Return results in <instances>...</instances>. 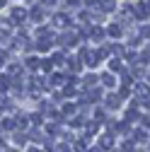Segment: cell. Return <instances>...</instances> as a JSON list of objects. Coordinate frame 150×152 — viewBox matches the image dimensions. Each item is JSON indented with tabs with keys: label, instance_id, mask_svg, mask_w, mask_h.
<instances>
[{
	"label": "cell",
	"instance_id": "cell-38",
	"mask_svg": "<svg viewBox=\"0 0 150 152\" xmlns=\"http://www.w3.org/2000/svg\"><path fill=\"white\" fill-rule=\"evenodd\" d=\"M102 150H104V147L99 145V147H95V150H90V152H102Z\"/></svg>",
	"mask_w": 150,
	"mask_h": 152
},
{
	"label": "cell",
	"instance_id": "cell-19",
	"mask_svg": "<svg viewBox=\"0 0 150 152\" xmlns=\"http://www.w3.org/2000/svg\"><path fill=\"white\" fill-rule=\"evenodd\" d=\"M97 130H99V123H97V121H92V123H87V135H95Z\"/></svg>",
	"mask_w": 150,
	"mask_h": 152
},
{
	"label": "cell",
	"instance_id": "cell-3",
	"mask_svg": "<svg viewBox=\"0 0 150 152\" xmlns=\"http://www.w3.org/2000/svg\"><path fill=\"white\" fill-rule=\"evenodd\" d=\"M78 39H80V31H78V29H68L65 34H61L58 44H61V46H73Z\"/></svg>",
	"mask_w": 150,
	"mask_h": 152
},
{
	"label": "cell",
	"instance_id": "cell-21",
	"mask_svg": "<svg viewBox=\"0 0 150 152\" xmlns=\"http://www.w3.org/2000/svg\"><path fill=\"white\" fill-rule=\"evenodd\" d=\"M78 94V89H75V85H68L65 89H63V97H75Z\"/></svg>",
	"mask_w": 150,
	"mask_h": 152
},
{
	"label": "cell",
	"instance_id": "cell-2",
	"mask_svg": "<svg viewBox=\"0 0 150 152\" xmlns=\"http://www.w3.org/2000/svg\"><path fill=\"white\" fill-rule=\"evenodd\" d=\"M136 94H138V104H140L143 109H150V87L138 85V87H136Z\"/></svg>",
	"mask_w": 150,
	"mask_h": 152
},
{
	"label": "cell",
	"instance_id": "cell-32",
	"mask_svg": "<svg viewBox=\"0 0 150 152\" xmlns=\"http://www.w3.org/2000/svg\"><path fill=\"white\" fill-rule=\"evenodd\" d=\"M140 36H145V39H148V36H150V27H143V29H140Z\"/></svg>",
	"mask_w": 150,
	"mask_h": 152
},
{
	"label": "cell",
	"instance_id": "cell-11",
	"mask_svg": "<svg viewBox=\"0 0 150 152\" xmlns=\"http://www.w3.org/2000/svg\"><path fill=\"white\" fill-rule=\"evenodd\" d=\"M102 85H104V87H114V85H116V82H114V75H111V72H104V75H102Z\"/></svg>",
	"mask_w": 150,
	"mask_h": 152
},
{
	"label": "cell",
	"instance_id": "cell-30",
	"mask_svg": "<svg viewBox=\"0 0 150 152\" xmlns=\"http://www.w3.org/2000/svg\"><path fill=\"white\" fill-rule=\"evenodd\" d=\"M128 92H131V89H128V85H124V87L119 89V97H121V99H124V97H128Z\"/></svg>",
	"mask_w": 150,
	"mask_h": 152
},
{
	"label": "cell",
	"instance_id": "cell-14",
	"mask_svg": "<svg viewBox=\"0 0 150 152\" xmlns=\"http://www.w3.org/2000/svg\"><path fill=\"white\" fill-rule=\"evenodd\" d=\"M29 17H32V20H34V22H41V17H44V10H41V7H34Z\"/></svg>",
	"mask_w": 150,
	"mask_h": 152
},
{
	"label": "cell",
	"instance_id": "cell-27",
	"mask_svg": "<svg viewBox=\"0 0 150 152\" xmlns=\"http://www.w3.org/2000/svg\"><path fill=\"white\" fill-rule=\"evenodd\" d=\"M29 118H32V123H34V126H41V123H44V121H41V113H32Z\"/></svg>",
	"mask_w": 150,
	"mask_h": 152
},
{
	"label": "cell",
	"instance_id": "cell-4",
	"mask_svg": "<svg viewBox=\"0 0 150 152\" xmlns=\"http://www.w3.org/2000/svg\"><path fill=\"white\" fill-rule=\"evenodd\" d=\"M41 87H44L41 80H29V82H27V94L34 97V99H39V97H41Z\"/></svg>",
	"mask_w": 150,
	"mask_h": 152
},
{
	"label": "cell",
	"instance_id": "cell-20",
	"mask_svg": "<svg viewBox=\"0 0 150 152\" xmlns=\"http://www.w3.org/2000/svg\"><path fill=\"white\" fill-rule=\"evenodd\" d=\"M3 128H5V130H15V128H17V123H15L12 118H3Z\"/></svg>",
	"mask_w": 150,
	"mask_h": 152
},
{
	"label": "cell",
	"instance_id": "cell-28",
	"mask_svg": "<svg viewBox=\"0 0 150 152\" xmlns=\"http://www.w3.org/2000/svg\"><path fill=\"white\" fill-rule=\"evenodd\" d=\"M95 82H97L95 75H87V77H85V87H95Z\"/></svg>",
	"mask_w": 150,
	"mask_h": 152
},
{
	"label": "cell",
	"instance_id": "cell-22",
	"mask_svg": "<svg viewBox=\"0 0 150 152\" xmlns=\"http://www.w3.org/2000/svg\"><path fill=\"white\" fill-rule=\"evenodd\" d=\"M73 147H75V152H87V142H85V140H78Z\"/></svg>",
	"mask_w": 150,
	"mask_h": 152
},
{
	"label": "cell",
	"instance_id": "cell-5",
	"mask_svg": "<svg viewBox=\"0 0 150 152\" xmlns=\"http://www.w3.org/2000/svg\"><path fill=\"white\" fill-rule=\"evenodd\" d=\"M133 12H136L138 20H145V17L150 15V3H138V5H133Z\"/></svg>",
	"mask_w": 150,
	"mask_h": 152
},
{
	"label": "cell",
	"instance_id": "cell-8",
	"mask_svg": "<svg viewBox=\"0 0 150 152\" xmlns=\"http://www.w3.org/2000/svg\"><path fill=\"white\" fill-rule=\"evenodd\" d=\"M102 12H114V7H116V3L114 0H99V5H97Z\"/></svg>",
	"mask_w": 150,
	"mask_h": 152
},
{
	"label": "cell",
	"instance_id": "cell-16",
	"mask_svg": "<svg viewBox=\"0 0 150 152\" xmlns=\"http://www.w3.org/2000/svg\"><path fill=\"white\" fill-rule=\"evenodd\" d=\"M99 145H102V147H104V150H109V147H111V145H114V138H111V135H104V138H102V140H99Z\"/></svg>",
	"mask_w": 150,
	"mask_h": 152
},
{
	"label": "cell",
	"instance_id": "cell-15",
	"mask_svg": "<svg viewBox=\"0 0 150 152\" xmlns=\"http://www.w3.org/2000/svg\"><path fill=\"white\" fill-rule=\"evenodd\" d=\"M51 85H65V77H63L61 72H53L51 75Z\"/></svg>",
	"mask_w": 150,
	"mask_h": 152
},
{
	"label": "cell",
	"instance_id": "cell-1",
	"mask_svg": "<svg viewBox=\"0 0 150 152\" xmlns=\"http://www.w3.org/2000/svg\"><path fill=\"white\" fill-rule=\"evenodd\" d=\"M80 61H82L85 65H90V68H95V65H99L102 56H99V51H90V48H82V51H80Z\"/></svg>",
	"mask_w": 150,
	"mask_h": 152
},
{
	"label": "cell",
	"instance_id": "cell-35",
	"mask_svg": "<svg viewBox=\"0 0 150 152\" xmlns=\"http://www.w3.org/2000/svg\"><path fill=\"white\" fill-rule=\"evenodd\" d=\"M68 5H70V7H78V5H80V0H68Z\"/></svg>",
	"mask_w": 150,
	"mask_h": 152
},
{
	"label": "cell",
	"instance_id": "cell-24",
	"mask_svg": "<svg viewBox=\"0 0 150 152\" xmlns=\"http://www.w3.org/2000/svg\"><path fill=\"white\" fill-rule=\"evenodd\" d=\"M87 99H90V102H97V99H99V89H92V87H90V94H87Z\"/></svg>",
	"mask_w": 150,
	"mask_h": 152
},
{
	"label": "cell",
	"instance_id": "cell-13",
	"mask_svg": "<svg viewBox=\"0 0 150 152\" xmlns=\"http://www.w3.org/2000/svg\"><path fill=\"white\" fill-rule=\"evenodd\" d=\"M109 68H111V70H114V72H119V70L124 72V63H121V58H114V61H111V63H109Z\"/></svg>",
	"mask_w": 150,
	"mask_h": 152
},
{
	"label": "cell",
	"instance_id": "cell-34",
	"mask_svg": "<svg viewBox=\"0 0 150 152\" xmlns=\"http://www.w3.org/2000/svg\"><path fill=\"white\" fill-rule=\"evenodd\" d=\"M58 152H70V147H68V145H63V142H61V145H58Z\"/></svg>",
	"mask_w": 150,
	"mask_h": 152
},
{
	"label": "cell",
	"instance_id": "cell-18",
	"mask_svg": "<svg viewBox=\"0 0 150 152\" xmlns=\"http://www.w3.org/2000/svg\"><path fill=\"white\" fill-rule=\"evenodd\" d=\"M53 63H56V65H63V63H68L65 53H56V56H53Z\"/></svg>",
	"mask_w": 150,
	"mask_h": 152
},
{
	"label": "cell",
	"instance_id": "cell-31",
	"mask_svg": "<svg viewBox=\"0 0 150 152\" xmlns=\"http://www.w3.org/2000/svg\"><path fill=\"white\" fill-rule=\"evenodd\" d=\"M136 140H145V130H136Z\"/></svg>",
	"mask_w": 150,
	"mask_h": 152
},
{
	"label": "cell",
	"instance_id": "cell-33",
	"mask_svg": "<svg viewBox=\"0 0 150 152\" xmlns=\"http://www.w3.org/2000/svg\"><path fill=\"white\" fill-rule=\"evenodd\" d=\"M140 121H143V126H145V128H150V116H143Z\"/></svg>",
	"mask_w": 150,
	"mask_h": 152
},
{
	"label": "cell",
	"instance_id": "cell-6",
	"mask_svg": "<svg viewBox=\"0 0 150 152\" xmlns=\"http://www.w3.org/2000/svg\"><path fill=\"white\" fill-rule=\"evenodd\" d=\"M53 24H56V27H63V29H65V27L70 24V17L58 12V15H53Z\"/></svg>",
	"mask_w": 150,
	"mask_h": 152
},
{
	"label": "cell",
	"instance_id": "cell-7",
	"mask_svg": "<svg viewBox=\"0 0 150 152\" xmlns=\"http://www.w3.org/2000/svg\"><path fill=\"white\" fill-rule=\"evenodd\" d=\"M107 34L111 36V39H119V36L124 34V27H121V24H109V29H107Z\"/></svg>",
	"mask_w": 150,
	"mask_h": 152
},
{
	"label": "cell",
	"instance_id": "cell-10",
	"mask_svg": "<svg viewBox=\"0 0 150 152\" xmlns=\"http://www.w3.org/2000/svg\"><path fill=\"white\" fill-rule=\"evenodd\" d=\"M138 106H140V104L136 102L133 106H131V109L126 111V121H136V118H138Z\"/></svg>",
	"mask_w": 150,
	"mask_h": 152
},
{
	"label": "cell",
	"instance_id": "cell-25",
	"mask_svg": "<svg viewBox=\"0 0 150 152\" xmlns=\"http://www.w3.org/2000/svg\"><path fill=\"white\" fill-rule=\"evenodd\" d=\"M51 68H53V58L51 61H41V70L44 72H51Z\"/></svg>",
	"mask_w": 150,
	"mask_h": 152
},
{
	"label": "cell",
	"instance_id": "cell-23",
	"mask_svg": "<svg viewBox=\"0 0 150 152\" xmlns=\"http://www.w3.org/2000/svg\"><path fill=\"white\" fill-rule=\"evenodd\" d=\"M20 72H22L20 65H10V68H7V75H10V77H15V75H20Z\"/></svg>",
	"mask_w": 150,
	"mask_h": 152
},
{
	"label": "cell",
	"instance_id": "cell-17",
	"mask_svg": "<svg viewBox=\"0 0 150 152\" xmlns=\"http://www.w3.org/2000/svg\"><path fill=\"white\" fill-rule=\"evenodd\" d=\"M27 68H32V70L41 68V61H39V58H27Z\"/></svg>",
	"mask_w": 150,
	"mask_h": 152
},
{
	"label": "cell",
	"instance_id": "cell-36",
	"mask_svg": "<svg viewBox=\"0 0 150 152\" xmlns=\"http://www.w3.org/2000/svg\"><path fill=\"white\" fill-rule=\"evenodd\" d=\"M87 5H99V0H85Z\"/></svg>",
	"mask_w": 150,
	"mask_h": 152
},
{
	"label": "cell",
	"instance_id": "cell-37",
	"mask_svg": "<svg viewBox=\"0 0 150 152\" xmlns=\"http://www.w3.org/2000/svg\"><path fill=\"white\" fill-rule=\"evenodd\" d=\"M27 152H41V150H39V147H29Z\"/></svg>",
	"mask_w": 150,
	"mask_h": 152
},
{
	"label": "cell",
	"instance_id": "cell-26",
	"mask_svg": "<svg viewBox=\"0 0 150 152\" xmlns=\"http://www.w3.org/2000/svg\"><path fill=\"white\" fill-rule=\"evenodd\" d=\"M63 113H65V116H73V113H75V104H65L63 106Z\"/></svg>",
	"mask_w": 150,
	"mask_h": 152
},
{
	"label": "cell",
	"instance_id": "cell-12",
	"mask_svg": "<svg viewBox=\"0 0 150 152\" xmlns=\"http://www.w3.org/2000/svg\"><path fill=\"white\" fill-rule=\"evenodd\" d=\"M119 99H121V97H116V94H109L104 102H107V106H109V109H116V106H119Z\"/></svg>",
	"mask_w": 150,
	"mask_h": 152
},
{
	"label": "cell",
	"instance_id": "cell-9",
	"mask_svg": "<svg viewBox=\"0 0 150 152\" xmlns=\"http://www.w3.org/2000/svg\"><path fill=\"white\" fill-rule=\"evenodd\" d=\"M12 20H15V22H24V20H27V12H24L22 7H15V10H12Z\"/></svg>",
	"mask_w": 150,
	"mask_h": 152
},
{
	"label": "cell",
	"instance_id": "cell-29",
	"mask_svg": "<svg viewBox=\"0 0 150 152\" xmlns=\"http://www.w3.org/2000/svg\"><path fill=\"white\" fill-rule=\"evenodd\" d=\"M70 70H80V58H70Z\"/></svg>",
	"mask_w": 150,
	"mask_h": 152
}]
</instances>
